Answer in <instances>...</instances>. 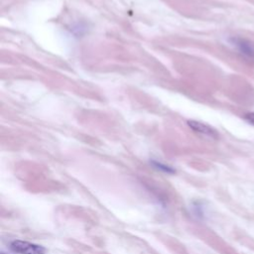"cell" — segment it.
I'll return each instance as SVG.
<instances>
[{
  "label": "cell",
  "mask_w": 254,
  "mask_h": 254,
  "mask_svg": "<svg viewBox=\"0 0 254 254\" xmlns=\"http://www.w3.org/2000/svg\"><path fill=\"white\" fill-rule=\"evenodd\" d=\"M229 42L243 58L254 62V43L241 37H232L229 39Z\"/></svg>",
  "instance_id": "6da1fadb"
},
{
  "label": "cell",
  "mask_w": 254,
  "mask_h": 254,
  "mask_svg": "<svg viewBox=\"0 0 254 254\" xmlns=\"http://www.w3.org/2000/svg\"><path fill=\"white\" fill-rule=\"evenodd\" d=\"M10 249L18 254H45L46 252L43 246L22 240L13 241L10 244Z\"/></svg>",
  "instance_id": "7a4b0ae2"
},
{
  "label": "cell",
  "mask_w": 254,
  "mask_h": 254,
  "mask_svg": "<svg viewBox=\"0 0 254 254\" xmlns=\"http://www.w3.org/2000/svg\"><path fill=\"white\" fill-rule=\"evenodd\" d=\"M188 124L195 132H198L200 134H203L205 136L212 137V138H216L217 137V133L215 132V130L212 129L210 126L206 125V124H203V123L197 122V121H193V120L188 121Z\"/></svg>",
  "instance_id": "3957f363"
},
{
  "label": "cell",
  "mask_w": 254,
  "mask_h": 254,
  "mask_svg": "<svg viewBox=\"0 0 254 254\" xmlns=\"http://www.w3.org/2000/svg\"><path fill=\"white\" fill-rule=\"evenodd\" d=\"M152 164H153V166H154L156 169H158V170H160V171H163V172H165V173H169V174L175 173V170H174V169H172L171 167L166 166V165H164V164H162V163L152 161Z\"/></svg>",
  "instance_id": "277c9868"
},
{
  "label": "cell",
  "mask_w": 254,
  "mask_h": 254,
  "mask_svg": "<svg viewBox=\"0 0 254 254\" xmlns=\"http://www.w3.org/2000/svg\"><path fill=\"white\" fill-rule=\"evenodd\" d=\"M244 119L251 125L254 126V112H249L244 115Z\"/></svg>",
  "instance_id": "5b68a950"
}]
</instances>
